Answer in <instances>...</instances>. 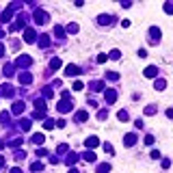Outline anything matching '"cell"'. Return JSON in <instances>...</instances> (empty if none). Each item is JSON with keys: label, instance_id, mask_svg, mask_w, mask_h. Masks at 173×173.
Masks as SVG:
<instances>
[{"label": "cell", "instance_id": "cell-1", "mask_svg": "<svg viewBox=\"0 0 173 173\" xmlns=\"http://www.w3.org/2000/svg\"><path fill=\"white\" fill-rule=\"evenodd\" d=\"M17 9V4H9L7 9H4V13L0 15V22L2 24H7V22H11V15H13V11Z\"/></svg>", "mask_w": 173, "mask_h": 173}, {"label": "cell", "instance_id": "cell-2", "mask_svg": "<svg viewBox=\"0 0 173 173\" xmlns=\"http://www.w3.org/2000/svg\"><path fill=\"white\" fill-rule=\"evenodd\" d=\"M15 65H17V67H30V65H33V58H30L28 54H20V56L15 58Z\"/></svg>", "mask_w": 173, "mask_h": 173}, {"label": "cell", "instance_id": "cell-3", "mask_svg": "<svg viewBox=\"0 0 173 173\" xmlns=\"http://www.w3.org/2000/svg\"><path fill=\"white\" fill-rule=\"evenodd\" d=\"M24 41L26 43H35L37 41V33L33 28H24Z\"/></svg>", "mask_w": 173, "mask_h": 173}, {"label": "cell", "instance_id": "cell-4", "mask_svg": "<svg viewBox=\"0 0 173 173\" xmlns=\"http://www.w3.org/2000/svg\"><path fill=\"white\" fill-rule=\"evenodd\" d=\"M33 20H35L37 24H45V22H48V13H45V11H41V9H37Z\"/></svg>", "mask_w": 173, "mask_h": 173}, {"label": "cell", "instance_id": "cell-5", "mask_svg": "<svg viewBox=\"0 0 173 173\" xmlns=\"http://www.w3.org/2000/svg\"><path fill=\"white\" fill-rule=\"evenodd\" d=\"M72 104H74V102H69V100H61L56 108H58V113H69V110H72Z\"/></svg>", "mask_w": 173, "mask_h": 173}, {"label": "cell", "instance_id": "cell-6", "mask_svg": "<svg viewBox=\"0 0 173 173\" xmlns=\"http://www.w3.org/2000/svg\"><path fill=\"white\" fill-rule=\"evenodd\" d=\"M78 74H80V69H78L76 65H72V63H69V65L65 67V76H67V78H72V76H78Z\"/></svg>", "mask_w": 173, "mask_h": 173}, {"label": "cell", "instance_id": "cell-7", "mask_svg": "<svg viewBox=\"0 0 173 173\" xmlns=\"http://www.w3.org/2000/svg\"><path fill=\"white\" fill-rule=\"evenodd\" d=\"M13 93H15V91H13V86H11V85H2V86H0V95H4V97H13Z\"/></svg>", "mask_w": 173, "mask_h": 173}, {"label": "cell", "instance_id": "cell-8", "mask_svg": "<svg viewBox=\"0 0 173 173\" xmlns=\"http://www.w3.org/2000/svg\"><path fill=\"white\" fill-rule=\"evenodd\" d=\"M145 76H147V78H156V76H158V67H154V65L145 67Z\"/></svg>", "mask_w": 173, "mask_h": 173}, {"label": "cell", "instance_id": "cell-9", "mask_svg": "<svg viewBox=\"0 0 173 173\" xmlns=\"http://www.w3.org/2000/svg\"><path fill=\"white\" fill-rule=\"evenodd\" d=\"M20 82H22V85H30V82H33V76H30L28 72H22V74H20Z\"/></svg>", "mask_w": 173, "mask_h": 173}, {"label": "cell", "instance_id": "cell-10", "mask_svg": "<svg viewBox=\"0 0 173 173\" xmlns=\"http://www.w3.org/2000/svg\"><path fill=\"white\" fill-rule=\"evenodd\" d=\"M104 100H106V102H108V104H113V102H115V100H117V93H115V91H113V89H108V91H106V93H104Z\"/></svg>", "mask_w": 173, "mask_h": 173}, {"label": "cell", "instance_id": "cell-11", "mask_svg": "<svg viewBox=\"0 0 173 173\" xmlns=\"http://www.w3.org/2000/svg\"><path fill=\"white\" fill-rule=\"evenodd\" d=\"M85 145H86V149H93V147H97V145H100V141H97L95 136H89V138L85 141Z\"/></svg>", "mask_w": 173, "mask_h": 173}, {"label": "cell", "instance_id": "cell-12", "mask_svg": "<svg viewBox=\"0 0 173 173\" xmlns=\"http://www.w3.org/2000/svg\"><path fill=\"white\" fill-rule=\"evenodd\" d=\"M43 141H45V136H43V134H39V132L30 136V143H35V145H43Z\"/></svg>", "mask_w": 173, "mask_h": 173}, {"label": "cell", "instance_id": "cell-13", "mask_svg": "<svg viewBox=\"0 0 173 173\" xmlns=\"http://www.w3.org/2000/svg\"><path fill=\"white\" fill-rule=\"evenodd\" d=\"M134 143H136V136H134V134H126V136H124V145L132 147Z\"/></svg>", "mask_w": 173, "mask_h": 173}, {"label": "cell", "instance_id": "cell-14", "mask_svg": "<svg viewBox=\"0 0 173 173\" xmlns=\"http://www.w3.org/2000/svg\"><path fill=\"white\" fill-rule=\"evenodd\" d=\"M82 158H85L86 162H95V154H93L91 149H86L85 154H82Z\"/></svg>", "mask_w": 173, "mask_h": 173}, {"label": "cell", "instance_id": "cell-15", "mask_svg": "<svg viewBox=\"0 0 173 173\" xmlns=\"http://www.w3.org/2000/svg\"><path fill=\"white\" fill-rule=\"evenodd\" d=\"M149 35H152V41H160V30L158 28H149Z\"/></svg>", "mask_w": 173, "mask_h": 173}, {"label": "cell", "instance_id": "cell-16", "mask_svg": "<svg viewBox=\"0 0 173 173\" xmlns=\"http://www.w3.org/2000/svg\"><path fill=\"white\" fill-rule=\"evenodd\" d=\"M48 45H50V37H48V35H41V37H39V48H48Z\"/></svg>", "mask_w": 173, "mask_h": 173}, {"label": "cell", "instance_id": "cell-17", "mask_svg": "<svg viewBox=\"0 0 173 173\" xmlns=\"http://www.w3.org/2000/svg\"><path fill=\"white\" fill-rule=\"evenodd\" d=\"M86 119H89V113H86V110L76 113V121H86Z\"/></svg>", "mask_w": 173, "mask_h": 173}, {"label": "cell", "instance_id": "cell-18", "mask_svg": "<svg viewBox=\"0 0 173 173\" xmlns=\"http://www.w3.org/2000/svg\"><path fill=\"white\" fill-rule=\"evenodd\" d=\"M13 113H15V115L24 113V104H22V102H15V104H13Z\"/></svg>", "mask_w": 173, "mask_h": 173}, {"label": "cell", "instance_id": "cell-19", "mask_svg": "<svg viewBox=\"0 0 173 173\" xmlns=\"http://www.w3.org/2000/svg\"><path fill=\"white\" fill-rule=\"evenodd\" d=\"M97 22L104 26V24H110V22H113V17H110V15H100V20H97Z\"/></svg>", "mask_w": 173, "mask_h": 173}, {"label": "cell", "instance_id": "cell-20", "mask_svg": "<svg viewBox=\"0 0 173 173\" xmlns=\"http://www.w3.org/2000/svg\"><path fill=\"white\" fill-rule=\"evenodd\" d=\"M30 171H43V165L39 162V160H35V162L30 165Z\"/></svg>", "mask_w": 173, "mask_h": 173}, {"label": "cell", "instance_id": "cell-21", "mask_svg": "<svg viewBox=\"0 0 173 173\" xmlns=\"http://www.w3.org/2000/svg\"><path fill=\"white\" fill-rule=\"evenodd\" d=\"M108 171H110V165H108V162H104V165L97 167V173H108Z\"/></svg>", "mask_w": 173, "mask_h": 173}, {"label": "cell", "instance_id": "cell-22", "mask_svg": "<svg viewBox=\"0 0 173 173\" xmlns=\"http://www.w3.org/2000/svg\"><path fill=\"white\" fill-rule=\"evenodd\" d=\"M154 86H156V89H158V91H162V89H165V86H167V82H165V80H162V78H160V80H158V78H156V82H154Z\"/></svg>", "mask_w": 173, "mask_h": 173}, {"label": "cell", "instance_id": "cell-23", "mask_svg": "<svg viewBox=\"0 0 173 173\" xmlns=\"http://www.w3.org/2000/svg\"><path fill=\"white\" fill-rule=\"evenodd\" d=\"M50 67H52V69H58V67H61V58H52V61H50Z\"/></svg>", "mask_w": 173, "mask_h": 173}, {"label": "cell", "instance_id": "cell-24", "mask_svg": "<svg viewBox=\"0 0 173 173\" xmlns=\"http://www.w3.org/2000/svg\"><path fill=\"white\" fill-rule=\"evenodd\" d=\"M13 74H15V67L13 65H7L4 67V76H13Z\"/></svg>", "mask_w": 173, "mask_h": 173}, {"label": "cell", "instance_id": "cell-25", "mask_svg": "<svg viewBox=\"0 0 173 173\" xmlns=\"http://www.w3.org/2000/svg\"><path fill=\"white\" fill-rule=\"evenodd\" d=\"M67 33H78V24H67Z\"/></svg>", "mask_w": 173, "mask_h": 173}, {"label": "cell", "instance_id": "cell-26", "mask_svg": "<svg viewBox=\"0 0 173 173\" xmlns=\"http://www.w3.org/2000/svg\"><path fill=\"white\" fill-rule=\"evenodd\" d=\"M106 78H108V80H119V74H117V72H108Z\"/></svg>", "mask_w": 173, "mask_h": 173}, {"label": "cell", "instance_id": "cell-27", "mask_svg": "<svg viewBox=\"0 0 173 173\" xmlns=\"http://www.w3.org/2000/svg\"><path fill=\"white\" fill-rule=\"evenodd\" d=\"M78 162V156L76 154H69V158H67V165H76Z\"/></svg>", "mask_w": 173, "mask_h": 173}, {"label": "cell", "instance_id": "cell-28", "mask_svg": "<svg viewBox=\"0 0 173 173\" xmlns=\"http://www.w3.org/2000/svg\"><path fill=\"white\" fill-rule=\"evenodd\" d=\"M22 130H30V119H22Z\"/></svg>", "mask_w": 173, "mask_h": 173}, {"label": "cell", "instance_id": "cell-29", "mask_svg": "<svg viewBox=\"0 0 173 173\" xmlns=\"http://www.w3.org/2000/svg\"><path fill=\"white\" fill-rule=\"evenodd\" d=\"M117 117H119L121 121H128V113H126V110H119V113H117Z\"/></svg>", "mask_w": 173, "mask_h": 173}, {"label": "cell", "instance_id": "cell-30", "mask_svg": "<svg viewBox=\"0 0 173 173\" xmlns=\"http://www.w3.org/2000/svg\"><path fill=\"white\" fill-rule=\"evenodd\" d=\"M43 128H45V130H52V128H54V121H52V119H45Z\"/></svg>", "mask_w": 173, "mask_h": 173}, {"label": "cell", "instance_id": "cell-31", "mask_svg": "<svg viewBox=\"0 0 173 173\" xmlns=\"http://www.w3.org/2000/svg\"><path fill=\"white\" fill-rule=\"evenodd\" d=\"M74 89H76V91H82V89H85V85H82L80 80H76V82H74Z\"/></svg>", "mask_w": 173, "mask_h": 173}, {"label": "cell", "instance_id": "cell-32", "mask_svg": "<svg viewBox=\"0 0 173 173\" xmlns=\"http://www.w3.org/2000/svg\"><path fill=\"white\" fill-rule=\"evenodd\" d=\"M108 56H110V58H115V61H117V58H119V56H121V54H119V50H113V52H110V54H108Z\"/></svg>", "mask_w": 173, "mask_h": 173}, {"label": "cell", "instance_id": "cell-33", "mask_svg": "<svg viewBox=\"0 0 173 173\" xmlns=\"http://www.w3.org/2000/svg\"><path fill=\"white\" fill-rule=\"evenodd\" d=\"M52 95H54V93H52V89H48V86H45V89H43V97H52Z\"/></svg>", "mask_w": 173, "mask_h": 173}, {"label": "cell", "instance_id": "cell-34", "mask_svg": "<svg viewBox=\"0 0 173 173\" xmlns=\"http://www.w3.org/2000/svg\"><path fill=\"white\" fill-rule=\"evenodd\" d=\"M154 113H156V106H147L145 108V115H154Z\"/></svg>", "mask_w": 173, "mask_h": 173}, {"label": "cell", "instance_id": "cell-35", "mask_svg": "<svg viewBox=\"0 0 173 173\" xmlns=\"http://www.w3.org/2000/svg\"><path fill=\"white\" fill-rule=\"evenodd\" d=\"M104 152H106V154H113V145H110V143H104Z\"/></svg>", "mask_w": 173, "mask_h": 173}, {"label": "cell", "instance_id": "cell-36", "mask_svg": "<svg viewBox=\"0 0 173 173\" xmlns=\"http://www.w3.org/2000/svg\"><path fill=\"white\" fill-rule=\"evenodd\" d=\"M54 35H56V37H63V28L56 26V28H54Z\"/></svg>", "mask_w": 173, "mask_h": 173}, {"label": "cell", "instance_id": "cell-37", "mask_svg": "<svg viewBox=\"0 0 173 173\" xmlns=\"http://www.w3.org/2000/svg\"><path fill=\"white\" fill-rule=\"evenodd\" d=\"M67 149H69V147H67V145H58V149H56V152H58V154H65V152H67Z\"/></svg>", "mask_w": 173, "mask_h": 173}, {"label": "cell", "instance_id": "cell-38", "mask_svg": "<svg viewBox=\"0 0 173 173\" xmlns=\"http://www.w3.org/2000/svg\"><path fill=\"white\" fill-rule=\"evenodd\" d=\"M91 89H93V91H100V89H102V82H93Z\"/></svg>", "mask_w": 173, "mask_h": 173}, {"label": "cell", "instance_id": "cell-39", "mask_svg": "<svg viewBox=\"0 0 173 173\" xmlns=\"http://www.w3.org/2000/svg\"><path fill=\"white\" fill-rule=\"evenodd\" d=\"M106 58H108V56H106V54H97V63H104V61H106Z\"/></svg>", "mask_w": 173, "mask_h": 173}, {"label": "cell", "instance_id": "cell-40", "mask_svg": "<svg viewBox=\"0 0 173 173\" xmlns=\"http://www.w3.org/2000/svg\"><path fill=\"white\" fill-rule=\"evenodd\" d=\"M145 143H147V145H154V136H152V134H149V136H145Z\"/></svg>", "mask_w": 173, "mask_h": 173}, {"label": "cell", "instance_id": "cell-41", "mask_svg": "<svg viewBox=\"0 0 173 173\" xmlns=\"http://www.w3.org/2000/svg\"><path fill=\"white\" fill-rule=\"evenodd\" d=\"M162 167H165V169H169V167H171V160H169V158H165V160H162Z\"/></svg>", "mask_w": 173, "mask_h": 173}, {"label": "cell", "instance_id": "cell-42", "mask_svg": "<svg viewBox=\"0 0 173 173\" xmlns=\"http://www.w3.org/2000/svg\"><path fill=\"white\" fill-rule=\"evenodd\" d=\"M11 173H22V169H17V167H13V169H11Z\"/></svg>", "mask_w": 173, "mask_h": 173}, {"label": "cell", "instance_id": "cell-43", "mask_svg": "<svg viewBox=\"0 0 173 173\" xmlns=\"http://www.w3.org/2000/svg\"><path fill=\"white\" fill-rule=\"evenodd\" d=\"M2 167H4V158L0 156V169H2Z\"/></svg>", "mask_w": 173, "mask_h": 173}, {"label": "cell", "instance_id": "cell-44", "mask_svg": "<svg viewBox=\"0 0 173 173\" xmlns=\"http://www.w3.org/2000/svg\"><path fill=\"white\" fill-rule=\"evenodd\" d=\"M2 54H4V45L0 43V56H2Z\"/></svg>", "mask_w": 173, "mask_h": 173}, {"label": "cell", "instance_id": "cell-45", "mask_svg": "<svg viewBox=\"0 0 173 173\" xmlns=\"http://www.w3.org/2000/svg\"><path fill=\"white\" fill-rule=\"evenodd\" d=\"M69 173H80V171L78 169H69Z\"/></svg>", "mask_w": 173, "mask_h": 173}]
</instances>
